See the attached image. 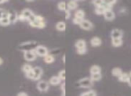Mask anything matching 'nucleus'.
I'll return each instance as SVG.
<instances>
[{
	"instance_id": "nucleus-28",
	"label": "nucleus",
	"mask_w": 131,
	"mask_h": 96,
	"mask_svg": "<svg viewBox=\"0 0 131 96\" xmlns=\"http://www.w3.org/2000/svg\"><path fill=\"white\" fill-rule=\"evenodd\" d=\"M80 96H97V93L94 90H90V91H87V92H83Z\"/></svg>"
},
{
	"instance_id": "nucleus-2",
	"label": "nucleus",
	"mask_w": 131,
	"mask_h": 96,
	"mask_svg": "<svg viewBox=\"0 0 131 96\" xmlns=\"http://www.w3.org/2000/svg\"><path fill=\"white\" fill-rule=\"evenodd\" d=\"M39 44L36 41H26V42H22L18 45L17 49L19 50L23 51V52H25V51H31V50H34L37 47H38Z\"/></svg>"
},
{
	"instance_id": "nucleus-3",
	"label": "nucleus",
	"mask_w": 131,
	"mask_h": 96,
	"mask_svg": "<svg viewBox=\"0 0 131 96\" xmlns=\"http://www.w3.org/2000/svg\"><path fill=\"white\" fill-rule=\"evenodd\" d=\"M29 24L31 27L39 28V29H42V28H44L46 26V23H45L44 17L41 16V15H36L35 20L31 23H29Z\"/></svg>"
},
{
	"instance_id": "nucleus-33",
	"label": "nucleus",
	"mask_w": 131,
	"mask_h": 96,
	"mask_svg": "<svg viewBox=\"0 0 131 96\" xmlns=\"http://www.w3.org/2000/svg\"><path fill=\"white\" fill-rule=\"evenodd\" d=\"M77 54H80V55H84L87 52V48L86 49H77Z\"/></svg>"
},
{
	"instance_id": "nucleus-15",
	"label": "nucleus",
	"mask_w": 131,
	"mask_h": 96,
	"mask_svg": "<svg viewBox=\"0 0 131 96\" xmlns=\"http://www.w3.org/2000/svg\"><path fill=\"white\" fill-rule=\"evenodd\" d=\"M56 30L58 31H65L66 29H67V24H66L65 22L63 21H60V22H58L56 24Z\"/></svg>"
},
{
	"instance_id": "nucleus-35",
	"label": "nucleus",
	"mask_w": 131,
	"mask_h": 96,
	"mask_svg": "<svg viewBox=\"0 0 131 96\" xmlns=\"http://www.w3.org/2000/svg\"><path fill=\"white\" fill-rule=\"evenodd\" d=\"M66 13V19H69L70 18V16H71V14H70V11L69 10H67V11L65 12Z\"/></svg>"
},
{
	"instance_id": "nucleus-20",
	"label": "nucleus",
	"mask_w": 131,
	"mask_h": 96,
	"mask_svg": "<svg viewBox=\"0 0 131 96\" xmlns=\"http://www.w3.org/2000/svg\"><path fill=\"white\" fill-rule=\"evenodd\" d=\"M118 78V81L121 82V83H127V81H128V79H129V74L122 73Z\"/></svg>"
},
{
	"instance_id": "nucleus-14",
	"label": "nucleus",
	"mask_w": 131,
	"mask_h": 96,
	"mask_svg": "<svg viewBox=\"0 0 131 96\" xmlns=\"http://www.w3.org/2000/svg\"><path fill=\"white\" fill-rule=\"evenodd\" d=\"M90 43L93 47H99V46L102 45V40H101L99 37H93V38L90 40Z\"/></svg>"
},
{
	"instance_id": "nucleus-32",
	"label": "nucleus",
	"mask_w": 131,
	"mask_h": 96,
	"mask_svg": "<svg viewBox=\"0 0 131 96\" xmlns=\"http://www.w3.org/2000/svg\"><path fill=\"white\" fill-rule=\"evenodd\" d=\"M61 92H62V95L61 96H66V83H61Z\"/></svg>"
},
{
	"instance_id": "nucleus-8",
	"label": "nucleus",
	"mask_w": 131,
	"mask_h": 96,
	"mask_svg": "<svg viewBox=\"0 0 131 96\" xmlns=\"http://www.w3.org/2000/svg\"><path fill=\"white\" fill-rule=\"evenodd\" d=\"M24 59H25L26 61L32 62L37 58V55L35 54L34 50L25 51V52H24Z\"/></svg>"
},
{
	"instance_id": "nucleus-36",
	"label": "nucleus",
	"mask_w": 131,
	"mask_h": 96,
	"mask_svg": "<svg viewBox=\"0 0 131 96\" xmlns=\"http://www.w3.org/2000/svg\"><path fill=\"white\" fill-rule=\"evenodd\" d=\"M16 96H29L27 94V92H19L18 94H17Z\"/></svg>"
},
{
	"instance_id": "nucleus-40",
	"label": "nucleus",
	"mask_w": 131,
	"mask_h": 96,
	"mask_svg": "<svg viewBox=\"0 0 131 96\" xmlns=\"http://www.w3.org/2000/svg\"><path fill=\"white\" fill-rule=\"evenodd\" d=\"M7 1H6V0H4V1H0V5H2V4H5V3H6Z\"/></svg>"
},
{
	"instance_id": "nucleus-22",
	"label": "nucleus",
	"mask_w": 131,
	"mask_h": 96,
	"mask_svg": "<svg viewBox=\"0 0 131 96\" xmlns=\"http://www.w3.org/2000/svg\"><path fill=\"white\" fill-rule=\"evenodd\" d=\"M111 44L113 47H120L123 44V39H112L111 40Z\"/></svg>"
},
{
	"instance_id": "nucleus-29",
	"label": "nucleus",
	"mask_w": 131,
	"mask_h": 96,
	"mask_svg": "<svg viewBox=\"0 0 131 96\" xmlns=\"http://www.w3.org/2000/svg\"><path fill=\"white\" fill-rule=\"evenodd\" d=\"M106 10H107V9H106V8H104V7H95L94 12H95V14H96V15H103Z\"/></svg>"
},
{
	"instance_id": "nucleus-10",
	"label": "nucleus",
	"mask_w": 131,
	"mask_h": 96,
	"mask_svg": "<svg viewBox=\"0 0 131 96\" xmlns=\"http://www.w3.org/2000/svg\"><path fill=\"white\" fill-rule=\"evenodd\" d=\"M123 37V31L119 29H113L111 31V38L112 39H122Z\"/></svg>"
},
{
	"instance_id": "nucleus-6",
	"label": "nucleus",
	"mask_w": 131,
	"mask_h": 96,
	"mask_svg": "<svg viewBox=\"0 0 131 96\" xmlns=\"http://www.w3.org/2000/svg\"><path fill=\"white\" fill-rule=\"evenodd\" d=\"M81 29L84 30V31H91L92 29L93 28V24L91 21L87 20V19H84L82 22L80 23L79 24Z\"/></svg>"
},
{
	"instance_id": "nucleus-9",
	"label": "nucleus",
	"mask_w": 131,
	"mask_h": 96,
	"mask_svg": "<svg viewBox=\"0 0 131 96\" xmlns=\"http://www.w3.org/2000/svg\"><path fill=\"white\" fill-rule=\"evenodd\" d=\"M49 82H47V81L41 80V81H40L37 83V89L41 92H47V91L49 90Z\"/></svg>"
},
{
	"instance_id": "nucleus-23",
	"label": "nucleus",
	"mask_w": 131,
	"mask_h": 96,
	"mask_svg": "<svg viewBox=\"0 0 131 96\" xmlns=\"http://www.w3.org/2000/svg\"><path fill=\"white\" fill-rule=\"evenodd\" d=\"M123 72H122V69L120 68V67H114V68H112V70H111V74H112L113 76H116V77H118Z\"/></svg>"
},
{
	"instance_id": "nucleus-4",
	"label": "nucleus",
	"mask_w": 131,
	"mask_h": 96,
	"mask_svg": "<svg viewBox=\"0 0 131 96\" xmlns=\"http://www.w3.org/2000/svg\"><path fill=\"white\" fill-rule=\"evenodd\" d=\"M93 82L92 81L90 77H84L77 82V84L82 88H89L93 85Z\"/></svg>"
},
{
	"instance_id": "nucleus-24",
	"label": "nucleus",
	"mask_w": 131,
	"mask_h": 96,
	"mask_svg": "<svg viewBox=\"0 0 131 96\" xmlns=\"http://www.w3.org/2000/svg\"><path fill=\"white\" fill-rule=\"evenodd\" d=\"M32 68H33V67H31V65H30V64H28V63H25V64H24V65H23L22 71L24 73V74H27V73H29Z\"/></svg>"
},
{
	"instance_id": "nucleus-16",
	"label": "nucleus",
	"mask_w": 131,
	"mask_h": 96,
	"mask_svg": "<svg viewBox=\"0 0 131 96\" xmlns=\"http://www.w3.org/2000/svg\"><path fill=\"white\" fill-rule=\"evenodd\" d=\"M67 6H68V9L69 11H72V10H75L78 6V3L75 0H71L69 2L67 3Z\"/></svg>"
},
{
	"instance_id": "nucleus-11",
	"label": "nucleus",
	"mask_w": 131,
	"mask_h": 96,
	"mask_svg": "<svg viewBox=\"0 0 131 96\" xmlns=\"http://www.w3.org/2000/svg\"><path fill=\"white\" fill-rule=\"evenodd\" d=\"M104 19L107 21H113L115 19V13L112 9H107L103 15Z\"/></svg>"
},
{
	"instance_id": "nucleus-30",
	"label": "nucleus",
	"mask_w": 131,
	"mask_h": 96,
	"mask_svg": "<svg viewBox=\"0 0 131 96\" xmlns=\"http://www.w3.org/2000/svg\"><path fill=\"white\" fill-rule=\"evenodd\" d=\"M58 77L61 79V81H65L66 80V70L65 69H62L60 72H58Z\"/></svg>"
},
{
	"instance_id": "nucleus-12",
	"label": "nucleus",
	"mask_w": 131,
	"mask_h": 96,
	"mask_svg": "<svg viewBox=\"0 0 131 96\" xmlns=\"http://www.w3.org/2000/svg\"><path fill=\"white\" fill-rule=\"evenodd\" d=\"M75 47L77 49H86V41L84 39H80L77 40L75 43Z\"/></svg>"
},
{
	"instance_id": "nucleus-37",
	"label": "nucleus",
	"mask_w": 131,
	"mask_h": 96,
	"mask_svg": "<svg viewBox=\"0 0 131 96\" xmlns=\"http://www.w3.org/2000/svg\"><path fill=\"white\" fill-rule=\"evenodd\" d=\"M127 83H128L129 86H131V76H129V79H128V81H127Z\"/></svg>"
},
{
	"instance_id": "nucleus-39",
	"label": "nucleus",
	"mask_w": 131,
	"mask_h": 96,
	"mask_svg": "<svg viewBox=\"0 0 131 96\" xmlns=\"http://www.w3.org/2000/svg\"><path fill=\"white\" fill-rule=\"evenodd\" d=\"M3 63H4V60H3V58H0V66L2 65Z\"/></svg>"
},
{
	"instance_id": "nucleus-1",
	"label": "nucleus",
	"mask_w": 131,
	"mask_h": 96,
	"mask_svg": "<svg viewBox=\"0 0 131 96\" xmlns=\"http://www.w3.org/2000/svg\"><path fill=\"white\" fill-rule=\"evenodd\" d=\"M35 17H36V15H35L31 9L25 8V9L23 10L20 15H19V20L27 21V22H29V23H31L35 20Z\"/></svg>"
},
{
	"instance_id": "nucleus-19",
	"label": "nucleus",
	"mask_w": 131,
	"mask_h": 96,
	"mask_svg": "<svg viewBox=\"0 0 131 96\" xmlns=\"http://www.w3.org/2000/svg\"><path fill=\"white\" fill-rule=\"evenodd\" d=\"M9 20H10V22H11V24H15V23H16L17 21L19 20V15H17L16 12L10 13Z\"/></svg>"
},
{
	"instance_id": "nucleus-41",
	"label": "nucleus",
	"mask_w": 131,
	"mask_h": 96,
	"mask_svg": "<svg viewBox=\"0 0 131 96\" xmlns=\"http://www.w3.org/2000/svg\"><path fill=\"white\" fill-rule=\"evenodd\" d=\"M63 62H64V63L66 62V56H65V55L63 56Z\"/></svg>"
},
{
	"instance_id": "nucleus-7",
	"label": "nucleus",
	"mask_w": 131,
	"mask_h": 96,
	"mask_svg": "<svg viewBox=\"0 0 131 96\" xmlns=\"http://www.w3.org/2000/svg\"><path fill=\"white\" fill-rule=\"evenodd\" d=\"M33 70V81H38L40 79V77L43 74V70L40 67H34L32 68Z\"/></svg>"
},
{
	"instance_id": "nucleus-42",
	"label": "nucleus",
	"mask_w": 131,
	"mask_h": 96,
	"mask_svg": "<svg viewBox=\"0 0 131 96\" xmlns=\"http://www.w3.org/2000/svg\"><path fill=\"white\" fill-rule=\"evenodd\" d=\"M129 76H131V71H130V73H129Z\"/></svg>"
},
{
	"instance_id": "nucleus-21",
	"label": "nucleus",
	"mask_w": 131,
	"mask_h": 96,
	"mask_svg": "<svg viewBox=\"0 0 131 96\" xmlns=\"http://www.w3.org/2000/svg\"><path fill=\"white\" fill-rule=\"evenodd\" d=\"M84 16H85V12L84 11L83 9H78L75 11V17L77 18H79V19H82L84 20Z\"/></svg>"
},
{
	"instance_id": "nucleus-27",
	"label": "nucleus",
	"mask_w": 131,
	"mask_h": 96,
	"mask_svg": "<svg viewBox=\"0 0 131 96\" xmlns=\"http://www.w3.org/2000/svg\"><path fill=\"white\" fill-rule=\"evenodd\" d=\"M11 24V22H10L9 18H2L0 19V25L1 26H8Z\"/></svg>"
},
{
	"instance_id": "nucleus-13",
	"label": "nucleus",
	"mask_w": 131,
	"mask_h": 96,
	"mask_svg": "<svg viewBox=\"0 0 131 96\" xmlns=\"http://www.w3.org/2000/svg\"><path fill=\"white\" fill-rule=\"evenodd\" d=\"M61 79L58 77V76H53L49 78V83L51 85H58V84H61Z\"/></svg>"
},
{
	"instance_id": "nucleus-25",
	"label": "nucleus",
	"mask_w": 131,
	"mask_h": 96,
	"mask_svg": "<svg viewBox=\"0 0 131 96\" xmlns=\"http://www.w3.org/2000/svg\"><path fill=\"white\" fill-rule=\"evenodd\" d=\"M58 10H60V11L66 12L67 10H68L67 3L64 2V1H60V2H58Z\"/></svg>"
},
{
	"instance_id": "nucleus-26",
	"label": "nucleus",
	"mask_w": 131,
	"mask_h": 96,
	"mask_svg": "<svg viewBox=\"0 0 131 96\" xmlns=\"http://www.w3.org/2000/svg\"><path fill=\"white\" fill-rule=\"evenodd\" d=\"M102 73H99V74H91L90 76V78L93 82H98L102 79Z\"/></svg>"
},
{
	"instance_id": "nucleus-18",
	"label": "nucleus",
	"mask_w": 131,
	"mask_h": 96,
	"mask_svg": "<svg viewBox=\"0 0 131 96\" xmlns=\"http://www.w3.org/2000/svg\"><path fill=\"white\" fill-rule=\"evenodd\" d=\"M101 71H102V68H101L100 66L98 65H93L91 67H90V74H99V73H101Z\"/></svg>"
},
{
	"instance_id": "nucleus-5",
	"label": "nucleus",
	"mask_w": 131,
	"mask_h": 96,
	"mask_svg": "<svg viewBox=\"0 0 131 96\" xmlns=\"http://www.w3.org/2000/svg\"><path fill=\"white\" fill-rule=\"evenodd\" d=\"M34 52L37 56H40V57H45L46 55L49 54V49H48L47 47L43 45H38V47L34 49Z\"/></svg>"
},
{
	"instance_id": "nucleus-38",
	"label": "nucleus",
	"mask_w": 131,
	"mask_h": 96,
	"mask_svg": "<svg viewBox=\"0 0 131 96\" xmlns=\"http://www.w3.org/2000/svg\"><path fill=\"white\" fill-rule=\"evenodd\" d=\"M3 11H4V10L1 9V8H0V19L2 18V13H3Z\"/></svg>"
},
{
	"instance_id": "nucleus-34",
	"label": "nucleus",
	"mask_w": 131,
	"mask_h": 96,
	"mask_svg": "<svg viewBox=\"0 0 131 96\" xmlns=\"http://www.w3.org/2000/svg\"><path fill=\"white\" fill-rule=\"evenodd\" d=\"M82 19H79V18H77V17H74V19H73V23L75 24H80V23L82 22Z\"/></svg>"
},
{
	"instance_id": "nucleus-31",
	"label": "nucleus",
	"mask_w": 131,
	"mask_h": 96,
	"mask_svg": "<svg viewBox=\"0 0 131 96\" xmlns=\"http://www.w3.org/2000/svg\"><path fill=\"white\" fill-rule=\"evenodd\" d=\"M25 76L28 78V79L32 80V79H33V70H32V69H31V70L30 71L29 73H27V74H25Z\"/></svg>"
},
{
	"instance_id": "nucleus-17",
	"label": "nucleus",
	"mask_w": 131,
	"mask_h": 96,
	"mask_svg": "<svg viewBox=\"0 0 131 96\" xmlns=\"http://www.w3.org/2000/svg\"><path fill=\"white\" fill-rule=\"evenodd\" d=\"M43 59L46 64H52L55 62V56L52 54H50V53H49V54L46 55V56L44 57Z\"/></svg>"
}]
</instances>
